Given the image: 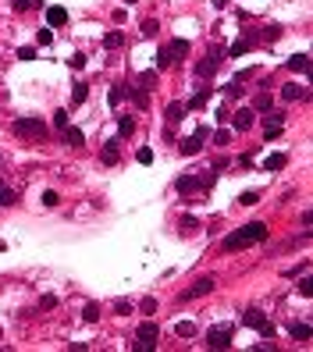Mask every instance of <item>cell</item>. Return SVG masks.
Masks as SVG:
<instances>
[{
    "instance_id": "obj_1",
    "label": "cell",
    "mask_w": 313,
    "mask_h": 352,
    "mask_svg": "<svg viewBox=\"0 0 313 352\" xmlns=\"http://www.w3.org/2000/svg\"><path fill=\"white\" fill-rule=\"evenodd\" d=\"M14 136H21V139H47V125H43V118H18L14 121Z\"/></svg>"
},
{
    "instance_id": "obj_2",
    "label": "cell",
    "mask_w": 313,
    "mask_h": 352,
    "mask_svg": "<svg viewBox=\"0 0 313 352\" xmlns=\"http://www.w3.org/2000/svg\"><path fill=\"white\" fill-rule=\"evenodd\" d=\"M136 338H139V342H136L132 349H136V352H150V349L156 345V338H160V327H156L153 320H146V324H139Z\"/></svg>"
},
{
    "instance_id": "obj_3",
    "label": "cell",
    "mask_w": 313,
    "mask_h": 352,
    "mask_svg": "<svg viewBox=\"0 0 313 352\" xmlns=\"http://www.w3.org/2000/svg\"><path fill=\"white\" fill-rule=\"evenodd\" d=\"M242 324H245V327H256L263 338H274V327H271V320H267L260 310H245V313H242Z\"/></svg>"
},
{
    "instance_id": "obj_4",
    "label": "cell",
    "mask_w": 313,
    "mask_h": 352,
    "mask_svg": "<svg viewBox=\"0 0 313 352\" xmlns=\"http://www.w3.org/2000/svg\"><path fill=\"white\" fill-rule=\"evenodd\" d=\"M221 57H225V54H221L217 47H210V54H207V57L196 64V75H199V78H210V75L217 71V64H221Z\"/></svg>"
},
{
    "instance_id": "obj_5",
    "label": "cell",
    "mask_w": 313,
    "mask_h": 352,
    "mask_svg": "<svg viewBox=\"0 0 313 352\" xmlns=\"http://www.w3.org/2000/svg\"><path fill=\"white\" fill-rule=\"evenodd\" d=\"M207 345H210V349H232V324L214 327V331L207 335Z\"/></svg>"
},
{
    "instance_id": "obj_6",
    "label": "cell",
    "mask_w": 313,
    "mask_h": 352,
    "mask_svg": "<svg viewBox=\"0 0 313 352\" xmlns=\"http://www.w3.org/2000/svg\"><path fill=\"white\" fill-rule=\"evenodd\" d=\"M238 235H242V238H245V246H249V242H263V238H267V228H263L260 221H253V224H245Z\"/></svg>"
},
{
    "instance_id": "obj_7",
    "label": "cell",
    "mask_w": 313,
    "mask_h": 352,
    "mask_svg": "<svg viewBox=\"0 0 313 352\" xmlns=\"http://www.w3.org/2000/svg\"><path fill=\"white\" fill-rule=\"evenodd\" d=\"M203 139H207V128H196V136H189V139L182 142V153H185V157H192V153H199V146H203Z\"/></svg>"
},
{
    "instance_id": "obj_8",
    "label": "cell",
    "mask_w": 313,
    "mask_h": 352,
    "mask_svg": "<svg viewBox=\"0 0 313 352\" xmlns=\"http://www.w3.org/2000/svg\"><path fill=\"white\" fill-rule=\"evenodd\" d=\"M263 132H267V139H278V136H281V114H278V111H271V114L263 118Z\"/></svg>"
},
{
    "instance_id": "obj_9",
    "label": "cell",
    "mask_w": 313,
    "mask_h": 352,
    "mask_svg": "<svg viewBox=\"0 0 313 352\" xmlns=\"http://www.w3.org/2000/svg\"><path fill=\"white\" fill-rule=\"evenodd\" d=\"M214 278H199V281L192 284V288H189V292H185V299H199V295H207V292H214Z\"/></svg>"
},
{
    "instance_id": "obj_10",
    "label": "cell",
    "mask_w": 313,
    "mask_h": 352,
    "mask_svg": "<svg viewBox=\"0 0 313 352\" xmlns=\"http://www.w3.org/2000/svg\"><path fill=\"white\" fill-rule=\"evenodd\" d=\"M64 21H68V11H64V7H57V4L47 7V25H50V29H61Z\"/></svg>"
},
{
    "instance_id": "obj_11",
    "label": "cell",
    "mask_w": 313,
    "mask_h": 352,
    "mask_svg": "<svg viewBox=\"0 0 313 352\" xmlns=\"http://www.w3.org/2000/svg\"><path fill=\"white\" fill-rule=\"evenodd\" d=\"M174 189H178L182 196H189V192H196V189H199V178H196V174H182V178L174 182Z\"/></svg>"
},
{
    "instance_id": "obj_12",
    "label": "cell",
    "mask_w": 313,
    "mask_h": 352,
    "mask_svg": "<svg viewBox=\"0 0 313 352\" xmlns=\"http://www.w3.org/2000/svg\"><path fill=\"white\" fill-rule=\"evenodd\" d=\"M171 64H174V54H171V47H160V50H156V57H153V68L164 71V68H171Z\"/></svg>"
},
{
    "instance_id": "obj_13",
    "label": "cell",
    "mask_w": 313,
    "mask_h": 352,
    "mask_svg": "<svg viewBox=\"0 0 313 352\" xmlns=\"http://www.w3.org/2000/svg\"><path fill=\"white\" fill-rule=\"evenodd\" d=\"M103 47H107V50H118V47H125V32H121V29H110V32L103 36Z\"/></svg>"
},
{
    "instance_id": "obj_14",
    "label": "cell",
    "mask_w": 313,
    "mask_h": 352,
    "mask_svg": "<svg viewBox=\"0 0 313 352\" xmlns=\"http://www.w3.org/2000/svg\"><path fill=\"white\" fill-rule=\"evenodd\" d=\"M245 128H253V111H249V107H242V111L235 114V132H245Z\"/></svg>"
},
{
    "instance_id": "obj_15",
    "label": "cell",
    "mask_w": 313,
    "mask_h": 352,
    "mask_svg": "<svg viewBox=\"0 0 313 352\" xmlns=\"http://www.w3.org/2000/svg\"><path fill=\"white\" fill-rule=\"evenodd\" d=\"M118 157H121V153H118V139H110L100 149V160H103V164H118Z\"/></svg>"
},
{
    "instance_id": "obj_16",
    "label": "cell",
    "mask_w": 313,
    "mask_h": 352,
    "mask_svg": "<svg viewBox=\"0 0 313 352\" xmlns=\"http://www.w3.org/2000/svg\"><path fill=\"white\" fill-rule=\"evenodd\" d=\"M285 164H288V157H285V153H271V157L263 160V171H281Z\"/></svg>"
},
{
    "instance_id": "obj_17",
    "label": "cell",
    "mask_w": 313,
    "mask_h": 352,
    "mask_svg": "<svg viewBox=\"0 0 313 352\" xmlns=\"http://www.w3.org/2000/svg\"><path fill=\"white\" fill-rule=\"evenodd\" d=\"M303 96H306L303 85H285V89H281V100H288V103H296V100H303Z\"/></svg>"
},
{
    "instance_id": "obj_18",
    "label": "cell",
    "mask_w": 313,
    "mask_h": 352,
    "mask_svg": "<svg viewBox=\"0 0 313 352\" xmlns=\"http://www.w3.org/2000/svg\"><path fill=\"white\" fill-rule=\"evenodd\" d=\"M61 136H64V142H68V146H82V142H85V136H82V128H72V125H68V128H64Z\"/></svg>"
},
{
    "instance_id": "obj_19",
    "label": "cell",
    "mask_w": 313,
    "mask_h": 352,
    "mask_svg": "<svg viewBox=\"0 0 313 352\" xmlns=\"http://www.w3.org/2000/svg\"><path fill=\"white\" fill-rule=\"evenodd\" d=\"M288 331H292V338H296V342H306V338L313 335V331H310V324H299V320H296V324H292Z\"/></svg>"
},
{
    "instance_id": "obj_20",
    "label": "cell",
    "mask_w": 313,
    "mask_h": 352,
    "mask_svg": "<svg viewBox=\"0 0 313 352\" xmlns=\"http://www.w3.org/2000/svg\"><path fill=\"white\" fill-rule=\"evenodd\" d=\"M288 68H292V71H310V57H306V54L288 57Z\"/></svg>"
},
{
    "instance_id": "obj_21",
    "label": "cell",
    "mask_w": 313,
    "mask_h": 352,
    "mask_svg": "<svg viewBox=\"0 0 313 352\" xmlns=\"http://www.w3.org/2000/svg\"><path fill=\"white\" fill-rule=\"evenodd\" d=\"M207 93H210V85H199V93H196V96L189 100V111H199V107L207 103Z\"/></svg>"
},
{
    "instance_id": "obj_22",
    "label": "cell",
    "mask_w": 313,
    "mask_h": 352,
    "mask_svg": "<svg viewBox=\"0 0 313 352\" xmlns=\"http://www.w3.org/2000/svg\"><path fill=\"white\" fill-rule=\"evenodd\" d=\"M256 36H260V39H267V43H274V39L281 36V25H267V29H260Z\"/></svg>"
},
{
    "instance_id": "obj_23",
    "label": "cell",
    "mask_w": 313,
    "mask_h": 352,
    "mask_svg": "<svg viewBox=\"0 0 313 352\" xmlns=\"http://www.w3.org/2000/svg\"><path fill=\"white\" fill-rule=\"evenodd\" d=\"M82 320H85V324H96V320H100V306H96V302H89V306L82 310Z\"/></svg>"
},
{
    "instance_id": "obj_24",
    "label": "cell",
    "mask_w": 313,
    "mask_h": 352,
    "mask_svg": "<svg viewBox=\"0 0 313 352\" xmlns=\"http://www.w3.org/2000/svg\"><path fill=\"white\" fill-rule=\"evenodd\" d=\"M249 47H253V43H249V39H245V36H242V39H238V43H232V50H228V57H242V54H245V50H249Z\"/></svg>"
},
{
    "instance_id": "obj_25",
    "label": "cell",
    "mask_w": 313,
    "mask_h": 352,
    "mask_svg": "<svg viewBox=\"0 0 313 352\" xmlns=\"http://www.w3.org/2000/svg\"><path fill=\"white\" fill-rule=\"evenodd\" d=\"M85 96H89L85 82H75V89H72V103H85Z\"/></svg>"
},
{
    "instance_id": "obj_26",
    "label": "cell",
    "mask_w": 313,
    "mask_h": 352,
    "mask_svg": "<svg viewBox=\"0 0 313 352\" xmlns=\"http://www.w3.org/2000/svg\"><path fill=\"white\" fill-rule=\"evenodd\" d=\"M182 118H185V107H182V103H171V107H167V121L174 125V121H182Z\"/></svg>"
},
{
    "instance_id": "obj_27",
    "label": "cell",
    "mask_w": 313,
    "mask_h": 352,
    "mask_svg": "<svg viewBox=\"0 0 313 352\" xmlns=\"http://www.w3.org/2000/svg\"><path fill=\"white\" fill-rule=\"evenodd\" d=\"M174 331H178V338H192V335H196V324H192V320H182Z\"/></svg>"
},
{
    "instance_id": "obj_28",
    "label": "cell",
    "mask_w": 313,
    "mask_h": 352,
    "mask_svg": "<svg viewBox=\"0 0 313 352\" xmlns=\"http://www.w3.org/2000/svg\"><path fill=\"white\" fill-rule=\"evenodd\" d=\"M18 203V192L14 189H0V207H14Z\"/></svg>"
},
{
    "instance_id": "obj_29",
    "label": "cell",
    "mask_w": 313,
    "mask_h": 352,
    "mask_svg": "<svg viewBox=\"0 0 313 352\" xmlns=\"http://www.w3.org/2000/svg\"><path fill=\"white\" fill-rule=\"evenodd\" d=\"M43 0H14V11H39Z\"/></svg>"
},
{
    "instance_id": "obj_30",
    "label": "cell",
    "mask_w": 313,
    "mask_h": 352,
    "mask_svg": "<svg viewBox=\"0 0 313 352\" xmlns=\"http://www.w3.org/2000/svg\"><path fill=\"white\" fill-rule=\"evenodd\" d=\"M171 54H174V57H185V54H189V39H174V43H171Z\"/></svg>"
},
{
    "instance_id": "obj_31",
    "label": "cell",
    "mask_w": 313,
    "mask_h": 352,
    "mask_svg": "<svg viewBox=\"0 0 313 352\" xmlns=\"http://www.w3.org/2000/svg\"><path fill=\"white\" fill-rule=\"evenodd\" d=\"M253 111H263V114H267V111H271V96H267V93H260V96L253 100Z\"/></svg>"
},
{
    "instance_id": "obj_32",
    "label": "cell",
    "mask_w": 313,
    "mask_h": 352,
    "mask_svg": "<svg viewBox=\"0 0 313 352\" xmlns=\"http://www.w3.org/2000/svg\"><path fill=\"white\" fill-rule=\"evenodd\" d=\"M36 43H39V47H50V43H54V32H50V29H39V32H36Z\"/></svg>"
},
{
    "instance_id": "obj_33",
    "label": "cell",
    "mask_w": 313,
    "mask_h": 352,
    "mask_svg": "<svg viewBox=\"0 0 313 352\" xmlns=\"http://www.w3.org/2000/svg\"><path fill=\"white\" fill-rule=\"evenodd\" d=\"M107 100H110V107H118V103H121V100H125V85H114V89H110V96H107Z\"/></svg>"
},
{
    "instance_id": "obj_34",
    "label": "cell",
    "mask_w": 313,
    "mask_h": 352,
    "mask_svg": "<svg viewBox=\"0 0 313 352\" xmlns=\"http://www.w3.org/2000/svg\"><path fill=\"white\" fill-rule=\"evenodd\" d=\"M54 128H68V111H54Z\"/></svg>"
},
{
    "instance_id": "obj_35",
    "label": "cell",
    "mask_w": 313,
    "mask_h": 352,
    "mask_svg": "<svg viewBox=\"0 0 313 352\" xmlns=\"http://www.w3.org/2000/svg\"><path fill=\"white\" fill-rule=\"evenodd\" d=\"M118 132H121V136H132V132H136V121H132V118H121V121H118Z\"/></svg>"
},
{
    "instance_id": "obj_36",
    "label": "cell",
    "mask_w": 313,
    "mask_h": 352,
    "mask_svg": "<svg viewBox=\"0 0 313 352\" xmlns=\"http://www.w3.org/2000/svg\"><path fill=\"white\" fill-rule=\"evenodd\" d=\"M156 29H160V25H156L153 18H146V21H143V36H146V39H153V36H156Z\"/></svg>"
},
{
    "instance_id": "obj_37",
    "label": "cell",
    "mask_w": 313,
    "mask_h": 352,
    "mask_svg": "<svg viewBox=\"0 0 313 352\" xmlns=\"http://www.w3.org/2000/svg\"><path fill=\"white\" fill-rule=\"evenodd\" d=\"M153 82H156V68H153V71H143V75H139V85L153 89Z\"/></svg>"
},
{
    "instance_id": "obj_38",
    "label": "cell",
    "mask_w": 313,
    "mask_h": 352,
    "mask_svg": "<svg viewBox=\"0 0 313 352\" xmlns=\"http://www.w3.org/2000/svg\"><path fill=\"white\" fill-rule=\"evenodd\" d=\"M136 160H139V164H153V149H150V146H143V149L136 153Z\"/></svg>"
},
{
    "instance_id": "obj_39",
    "label": "cell",
    "mask_w": 313,
    "mask_h": 352,
    "mask_svg": "<svg viewBox=\"0 0 313 352\" xmlns=\"http://www.w3.org/2000/svg\"><path fill=\"white\" fill-rule=\"evenodd\" d=\"M57 203H61V196H57L54 189H47V192H43V207H57Z\"/></svg>"
},
{
    "instance_id": "obj_40",
    "label": "cell",
    "mask_w": 313,
    "mask_h": 352,
    "mask_svg": "<svg viewBox=\"0 0 313 352\" xmlns=\"http://www.w3.org/2000/svg\"><path fill=\"white\" fill-rule=\"evenodd\" d=\"M238 203H242V207H256V203H260V196H256V192H242V196H238Z\"/></svg>"
},
{
    "instance_id": "obj_41",
    "label": "cell",
    "mask_w": 313,
    "mask_h": 352,
    "mask_svg": "<svg viewBox=\"0 0 313 352\" xmlns=\"http://www.w3.org/2000/svg\"><path fill=\"white\" fill-rule=\"evenodd\" d=\"M196 228H199V221H196V217H182V231H185V235H192Z\"/></svg>"
},
{
    "instance_id": "obj_42",
    "label": "cell",
    "mask_w": 313,
    "mask_h": 352,
    "mask_svg": "<svg viewBox=\"0 0 313 352\" xmlns=\"http://www.w3.org/2000/svg\"><path fill=\"white\" fill-rule=\"evenodd\" d=\"M214 142H217V146H228V142H232V132H228V128H221V132L214 136Z\"/></svg>"
},
{
    "instance_id": "obj_43",
    "label": "cell",
    "mask_w": 313,
    "mask_h": 352,
    "mask_svg": "<svg viewBox=\"0 0 313 352\" xmlns=\"http://www.w3.org/2000/svg\"><path fill=\"white\" fill-rule=\"evenodd\" d=\"M32 57H36L32 47H21V50H18V61H32Z\"/></svg>"
},
{
    "instance_id": "obj_44",
    "label": "cell",
    "mask_w": 313,
    "mask_h": 352,
    "mask_svg": "<svg viewBox=\"0 0 313 352\" xmlns=\"http://www.w3.org/2000/svg\"><path fill=\"white\" fill-rule=\"evenodd\" d=\"M39 306H43V310H54V306H57V295H43Z\"/></svg>"
},
{
    "instance_id": "obj_45",
    "label": "cell",
    "mask_w": 313,
    "mask_h": 352,
    "mask_svg": "<svg viewBox=\"0 0 313 352\" xmlns=\"http://www.w3.org/2000/svg\"><path fill=\"white\" fill-rule=\"evenodd\" d=\"M114 310H118V313H132V302H125V299H118V302H114Z\"/></svg>"
},
{
    "instance_id": "obj_46",
    "label": "cell",
    "mask_w": 313,
    "mask_h": 352,
    "mask_svg": "<svg viewBox=\"0 0 313 352\" xmlns=\"http://www.w3.org/2000/svg\"><path fill=\"white\" fill-rule=\"evenodd\" d=\"M299 292H303V295H313V281H310V278L299 281Z\"/></svg>"
},
{
    "instance_id": "obj_47",
    "label": "cell",
    "mask_w": 313,
    "mask_h": 352,
    "mask_svg": "<svg viewBox=\"0 0 313 352\" xmlns=\"http://www.w3.org/2000/svg\"><path fill=\"white\" fill-rule=\"evenodd\" d=\"M68 64H72V68H82V64H85V57H82V54H72V57H68Z\"/></svg>"
},
{
    "instance_id": "obj_48",
    "label": "cell",
    "mask_w": 313,
    "mask_h": 352,
    "mask_svg": "<svg viewBox=\"0 0 313 352\" xmlns=\"http://www.w3.org/2000/svg\"><path fill=\"white\" fill-rule=\"evenodd\" d=\"M225 93H228L232 100H235V96H242V89H238V82H232V85H225Z\"/></svg>"
},
{
    "instance_id": "obj_49",
    "label": "cell",
    "mask_w": 313,
    "mask_h": 352,
    "mask_svg": "<svg viewBox=\"0 0 313 352\" xmlns=\"http://www.w3.org/2000/svg\"><path fill=\"white\" fill-rule=\"evenodd\" d=\"M156 310V299H143V313H153Z\"/></svg>"
},
{
    "instance_id": "obj_50",
    "label": "cell",
    "mask_w": 313,
    "mask_h": 352,
    "mask_svg": "<svg viewBox=\"0 0 313 352\" xmlns=\"http://www.w3.org/2000/svg\"><path fill=\"white\" fill-rule=\"evenodd\" d=\"M214 7H228V0H214Z\"/></svg>"
},
{
    "instance_id": "obj_51",
    "label": "cell",
    "mask_w": 313,
    "mask_h": 352,
    "mask_svg": "<svg viewBox=\"0 0 313 352\" xmlns=\"http://www.w3.org/2000/svg\"><path fill=\"white\" fill-rule=\"evenodd\" d=\"M0 189H4V182H0Z\"/></svg>"
}]
</instances>
